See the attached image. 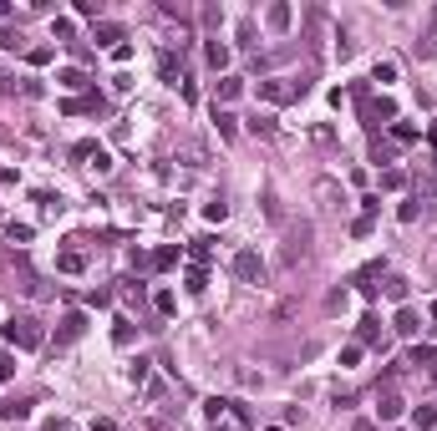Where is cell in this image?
<instances>
[{
  "instance_id": "d6a6232c",
  "label": "cell",
  "mask_w": 437,
  "mask_h": 431,
  "mask_svg": "<svg viewBox=\"0 0 437 431\" xmlns=\"http://www.w3.org/2000/svg\"><path fill=\"white\" fill-rule=\"evenodd\" d=\"M203 284H209V274H203V269H188V290L203 294Z\"/></svg>"
},
{
  "instance_id": "4316f807",
  "label": "cell",
  "mask_w": 437,
  "mask_h": 431,
  "mask_svg": "<svg viewBox=\"0 0 437 431\" xmlns=\"http://www.w3.org/2000/svg\"><path fill=\"white\" fill-rule=\"evenodd\" d=\"M417 426L432 431V426H437V406H417Z\"/></svg>"
},
{
  "instance_id": "30bf717a",
  "label": "cell",
  "mask_w": 437,
  "mask_h": 431,
  "mask_svg": "<svg viewBox=\"0 0 437 431\" xmlns=\"http://www.w3.org/2000/svg\"><path fill=\"white\" fill-rule=\"evenodd\" d=\"M402 406H407V401L396 396V391H387V396L377 401V416H381V421H396V416H402Z\"/></svg>"
},
{
  "instance_id": "836d02e7",
  "label": "cell",
  "mask_w": 437,
  "mask_h": 431,
  "mask_svg": "<svg viewBox=\"0 0 437 431\" xmlns=\"http://www.w3.org/2000/svg\"><path fill=\"white\" fill-rule=\"evenodd\" d=\"M417 56H422V61H432V56H437V36H427V41H417Z\"/></svg>"
},
{
  "instance_id": "ffe728a7",
  "label": "cell",
  "mask_w": 437,
  "mask_h": 431,
  "mask_svg": "<svg viewBox=\"0 0 437 431\" xmlns=\"http://www.w3.org/2000/svg\"><path fill=\"white\" fill-rule=\"evenodd\" d=\"M209 67H218V71L229 67V46L224 41H209Z\"/></svg>"
},
{
  "instance_id": "ba28073f",
  "label": "cell",
  "mask_w": 437,
  "mask_h": 431,
  "mask_svg": "<svg viewBox=\"0 0 437 431\" xmlns=\"http://www.w3.org/2000/svg\"><path fill=\"white\" fill-rule=\"evenodd\" d=\"M56 269H61V274H82V269H87V254H82V249H61V254H56Z\"/></svg>"
},
{
  "instance_id": "83f0119b",
  "label": "cell",
  "mask_w": 437,
  "mask_h": 431,
  "mask_svg": "<svg viewBox=\"0 0 437 431\" xmlns=\"http://www.w3.org/2000/svg\"><path fill=\"white\" fill-rule=\"evenodd\" d=\"M153 310H158V315H173V294L158 290V294H153Z\"/></svg>"
},
{
  "instance_id": "7c38bea8",
  "label": "cell",
  "mask_w": 437,
  "mask_h": 431,
  "mask_svg": "<svg viewBox=\"0 0 437 431\" xmlns=\"http://www.w3.org/2000/svg\"><path fill=\"white\" fill-rule=\"evenodd\" d=\"M97 46H112V51H117V46H122V25L102 21V25H97Z\"/></svg>"
},
{
  "instance_id": "8fae6325",
  "label": "cell",
  "mask_w": 437,
  "mask_h": 431,
  "mask_svg": "<svg viewBox=\"0 0 437 431\" xmlns=\"http://www.w3.org/2000/svg\"><path fill=\"white\" fill-rule=\"evenodd\" d=\"M361 340H366V345H381V350H387V335H381V320H377V315H366V320H361Z\"/></svg>"
},
{
  "instance_id": "4dcf8cb0",
  "label": "cell",
  "mask_w": 437,
  "mask_h": 431,
  "mask_svg": "<svg viewBox=\"0 0 437 431\" xmlns=\"http://www.w3.org/2000/svg\"><path fill=\"white\" fill-rule=\"evenodd\" d=\"M112 340H117V345H133V320H122L117 330H112Z\"/></svg>"
},
{
  "instance_id": "44dd1931",
  "label": "cell",
  "mask_w": 437,
  "mask_h": 431,
  "mask_svg": "<svg viewBox=\"0 0 437 431\" xmlns=\"http://www.w3.org/2000/svg\"><path fill=\"white\" fill-rule=\"evenodd\" d=\"M381 290H387V299H407V279H402V274H392Z\"/></svg>"
},
{
  "instance_id": "52a82bcc",
  "label": "cell",
  "mask_w": 437,
  "mask_h": 431,
  "mask_svg": "<svg viewBox=\"0 0 437 431\" xmlns=\"http://www.w3.org/2000/svg\"><path fill=\"white\" fill-rule=\"evenodd\" d=\"M82 330H87V315H82V310L61 315V325H56V345H67V340H82Z\"/></svg>"
},
{
  "instance_id": "f1b7e54d",
  "label": "cell",
  "mask_w": 437,
  "mask_h": 431,
  "mask_svg": "<svg viewBox=\"0 0 437 431\" xmlns=\"http://www.w3.org/2000/svg\"><path fill=\"white\" fill-rule=\"evenodd\" d=\"M173 259H178V249L168 244V249H158V254H153V264H158V269H173Z\"/></svg>"
},
{
  "instance_id": "e575fe53",
  "label": "cell",
  "mask_w": 437,
  "mask_h": 431,
  "mask_svg": "<svg viewBox=\"0 0 437 431\" xmlns=\"http://www.w3.org/2000/svg\"><path fill=\"white\" fill-rule=\"evenodd\" d=\"M10 371H16V365H10V350H5V345H0V381H5V375H10Z\"/></svg>"
},
{
  "instance_id": "ac0fdd59",
  "label": "cell",
  "mask_w": 437,
  "mask_h": 431,
  "mask_svg": "<svg viewBox=\"0 0 437 431\" xmlns=\"http://www.w3.org/2000/svg\"><path fill=\"white\" fill-rule=\"evenodd\" d=\"M239 91H244V82H239V76H224V82H218V102H234Z\"/></svg>"
},
{
  "instance_id": "5bb4252c",
  "label": "cell",
  "mask_w": 437,
  "mask_h": 431,
  "mask_svg": "<svg viewBox=\"0 0 437 431\" xmlns=\"http://www.w3.org/2000/svg\"><path fill=\"white\" fill-rule=\"evenodd\" d=\"M315 198L326 203V208H341V203H336V198H341V188H336L330 178H320V183H315Z\"/></svg>"
},
{
  "instance_id": "f35d334b",
  "label": "cell",
  "mask_w": 437,
  "mask_h": 431,
  "mask_svg": "<svg viewBox=\"0 0 437 431\" xmlns=\"http://www.w3.org/2000/svg\"><path fill=\"white\" fill-rule=\"evenodd\" d=\"M432 320H437V299H432Z\"/></svg>"
},
{
  "instance_id": "74e56055",
  "label": "cell",
  "mask_w": 437,
  "mask_h": 431,
  "mask_svg": "<svg viewBox=\"0 0 437 431\" xmlns=\"http://www.w3.org/2000/svg\"><path fill=\"white\" fill-rule=\"evenodd\" d=\"M351 431H377V421H356Z\"/></svg>"
},
{
  "instance_id": "7a4b0ae2",
  "label": "cell",
  "mask_w": 437,
  "mask_h": 431,
  "mask_svg": "<svg viewBox=\"0 0 437 431\" xmlns=\"http://www.w3.org/2000/svg\"><path fill=\"white\" fill-rule=\"evenodd\" d=\"M5 345H16V350H41V345H46L41 320H36V315H10V320H5Z\"/></svg>"
},
{
  "instance_id": "d6986e66",
  "label": "cell",
  "mask_w": 437,
  "mask_h": 431,
  "mask_svg": "<svg viewBox=\"0 0 437 431\" xmlns=\"http://www.w3.org/2000/svg\"><path fill=\"white\" fill-rule=\"evenodd\" d=\"M21 46H25V36L16 25H5V31H0V51H21Z\"/></svg>"
},
{
  "instance_id": "484cf974",
  "label": "cell",
  "mask_w": 437,
  "mask_h": 431,
  "mask_svg": "<svg viewBox=\"0 0 437 431\" xmlns=\"http://www.w3.org/2000/svg\"><path fill=\"white\" fill-rule=\"evenodd\" d=\"M214 122H218V137H234V132H239V127H234V117H229V112H214Z\"/></svg>"
},
{
  "instance_id": "3957f363",
  "label": "cell",
  "mask_w": 437,
  "mask_h": 431,
  "mask_svg": "<svg viewBox=\"0 0 437 431\" xmlns=\"http://www.w3.org/2000/svg\"><path fill=\"white\" fill-rule=\"evenodd\" d=\"M203 411H209V421L214 431H249V411L239 406V401H224V396H214V401H203Z\"/></svg>"
},
{
  "instance_id": "603a6c76",
  "label": "cell",
  "mask_w": 437,
  "mask_h": 431,
  "mask_svg": "<svg viewBox=\"0 0 437 431\" xmlns=\"http://www.w3.org/2000/svg\"><path fill=\"white\" fill-rule=\"evenodd\" d=\"M249 132H260V137H269V132H275V117H269V112H260V117H254V122H249Z\"/></svg>"
},
{
  "instance_id": "f546056e",
  "label": "cell",
  "mask_w": 437,
  "mask_h": 431,
  "mask_svg": "<svg viewBox=\"0 0 437 431\" xmlns=\"http://www.w3.org/2000/svg\"><path fill=\"white\" fill-rule=\"evenodd\" d=\"M402 183H407L402 167H387V173H381V188H402Z\"/></svg>"
},
{
  "instance_id": "277c9868",
  "label": "cell",
  "mask_w": 437,
  "mask_h": 431,
  "mask_svg": "<svg viewBox=\"0 0 437 431\" xmlns=\"http://www.w3.org/2000/svg\"><path fill=\"white\" fill-rule=\"evenodd\" d=\"M311 91V82H290V76H269V82H260V97L265 102H295Z\"/></svg>"
},
{
  "instance_id": "d4e9b609",
  "label": "cell",
  "mask_w": 437,
  "mask_h": 431,
  "mask_svg": "<svg viewBox=\"0 0 437 431\" xmlns=\"http://www.w3.org/2000/svg\"><path fill=\"white\" fill-rule=\"evenodd\" d=\"M5 239L10 244H25V239H31V224H5Z\"/></svg>"
},
{
  "instance_id": "2e32d148",
  "label": "cell",
  "mask_w": 437,
  "mask_h": 431,
  "mask_svg": "<svg viewBox=\"0 0 437 431\" xmlns=\"http://www.w3.org/2000/svg\"><path fill=\"white\" fill-rule=\"evenodd\" d=\"M422 208H427L422 198H407L402 208H396V218H402V224H417V218H422Z\"/></svg>"
},
{
  "instance_id": "d590c367",
  "label": "cell",
  "mask_w": 437,
  "mask_h": 431,
  "mask_svg": "<svg viewBox=\"0 0 437 431\" xmlns=\"http://www.w3.org/2000/svg\"><path fill=\"white\" fill-rule=\"evenodd\" d=\"M46 431H71V421H67V416H51V421H46Z\"/></svg>"
},
{
  "instance_id": "e0dca14e",
  "label": "cell",
  "mask_w": 437,
  "mask_h": 431,
  "mask_svg": "<svg viewBox=\"0 0 437 431\" xmlns=\"http://www.w3.org/2000/svg\"><path fill=\"white\" fill-rule=\"evenodd\" d=\"M371 82H381V86L396 82V61H377V67H371Z\"/></svg>"
},
{
  "instance_id": "8992f818",
  "label": "cell",
  "mask_w": 437,
  "mask_h": 431,
  "mask_svg": "<svg viewBox=\"0 0 437 431\" xmlns=\"http://www.w3.org/2000/svg\"><path fill=\"white\" fill-rule=\"evenodd\" d=\"M234 274H239L244 284H265V264H260V254H254V249H239V254H234Z\"/></svg>"
},
{
  "instance_id": "4fadbf2b",
  "label": "cell",
  "mask_w": 437,
  "mask_h": 431,
  "mask_svg": "<svg viewBox=\"0 0 437 431\" xmlns=\"http://www.w3.org/2000/svg\"><path fill=\"white\" fill-rule=\"evenodd\" d=\"M265 21H269V31H290V5H269Z\"/></svg>"
},
{
  "instance_id": "9c48e42d",
  "label": "cell",
  "mask_w": 437,
  "mask_h": 431,
  "mask_svg": "<svg viewBox=\"0 0 437 431\" xmlns=\"http://www.w3.org/2000/svg\"><path fill=\"white\" fill-rule=\"evenodd\" d=\"M392 330H396V335H417V330H422L417 310H407V305H402V310H396V320H392Z\"/></svg>"
},
{
  "instance_id": "1f68e13d",
  "label": "cell",
  "mask_w": 437,
  "mask_h": 431,
  "mask_svg": "<svg viewBox=\"0 0 437 431\" xmlns=\"http://www.w3.org/2000/svg\"><path fill=\"white\" fill-rule=\"evenodd\" d=\"M203 213H209V218H214V224H224V213H229V203H224V198H214L209 208H203Z\"/></svg>"
},
{
  "instance_id": "7402d4cb",
  "label": "cell",
  "mask_w": 437,
  "mask_h": 431,
  "mask_svg": "<svg viewBox=\"0 0 437 431\" xmlns=\"http://www.w3.org/2000/svg\"><path fill=\"white\" fill-rule=\"evenodd\" d=\"M56 82H61V86H67V91H82V86H87V76H82V71H76V67H71V71H61V76H56Z\"/></svg>"
},
{
  "instance_id": "5b68a950",
  "label": "cell",
  "mask_w": 437,
  "mask_h": 431,
  "mask_svg": "<svg viewBox=\"0 0 437 431\" xmlns=\"http://www.w3.org/2000/svg\"><path fill=\"white\" fill-rule=\"evenodd\" d=\"M356 97H361V122H366V127L392 122V117H396V102H392V97H366V91H356Z\"/></svg>"
},
{
  "instance_id": "8d00e7d4",
  "label": "cell",
  "mask_w": 437,
  "mask_h": 431,
  "mask_svg": "<svg viewBox=\"0 0 437 431\" xmlns=\"http://www.w3.org/2000/svg\"><path fill=\"white\" fill-rule=\"evenodd\" d=\"M0 183H16V167H0Z\"/></svg>"
},
{
  "instance_id": "9a60e30c",
  "label": "cell",
  "mask_w": 437,
  "mask_h": 431,
  "mask_svg": "<svg viewBox=\"0 0 437 431\" xmlns=\"http://www.w3.org/2000/svg\"><path fill=\"white\" fill-rule=\"evenodd\" d=\"M0 416H5V421H25V416H31V401H5Z\"/></svg>"
},
{
  "instance_id": "cb8c5ba5",
  "label": "cell",
  "mask_w": 437,
  "mask_h": 431,
  "mask_svg": "<svg viewBox=\"0 0 437 431\" xmlns=\"http://www.w3.org/2000/svg\"><path fill=\"white\" fill-rule=\"evenodd\" d=\"M392 137L396 142H417V127L412 122H392Z\"/></svg>"
},
{
  "instance_id": "6da1fadb",
  "label": "cell",
  "mask_w": 437,
  "mask_h": 431,
  "mask_svg": "<svg viewBox=\"0 0 437 431\" xmlns=\"http://www.w3.org/2000/svg\"><path fill=\"white\" fill-rule=\"evenodd\" d=\"M311 244H315V229L311 224H290L285 229V244H280V264L285 269H300L311 259Z\"/></svg>"
}]
</instances>
